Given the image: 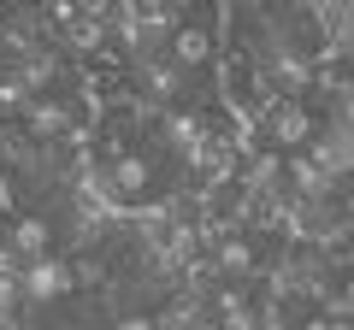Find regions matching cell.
Listing matches in <instances>:
<instances>
[{
	"mask_svg": "<svg viewBox=\"0 0 354 330\" xmlns=\"http://www.w3.org/2000/svg\"><path fill=\"white\" fill-rule=\"evenodd\" d=\"M71 295H83L71 248H53V254H36V260H24V266H18V301H24V313L48 318L53 307H65Z\"/></svg>",
	"mask_w": 354,
	"mask_h": 330,
	"instance_id": "cell-2",
	"label": "cell"
},
{
	"mask_svg": "<svg viewBox=\"0 0 354 330\" xmlns=\"http://www.w3.org/2000/svg\"><path fill=\"white\" fill-rule=\"evenodd\" d=\"M59 248V218L41 213V206H18L12 218H6V260L12 266H24V260L36 254H53Z\"/></svg>",
	"mask_w": 354,
	"mask_h": 330,
	"instance_id": "cell-3",
	"label": "cell"
},
{
	"mask_svg": "<svg viewBox=\"0 0 354 330\" xmlns=\"http://www.w3.org/2000/svg\"><path fill=\"white\" fill-rule=\"evenodd\" d=\"M319 118H325V101H319V95H266L260 113L248 118V130L266 148L290 153V148H307V136L319 130Z\"/></svg>",
	"mask_w": 354,
	"mask_h": 330,
	"instance_id": "cell-1",
	"label": "cell"
},
{
	"mask_svg": "<svg viewBox=\"0 0 354 330\" xmlns=\"http://www.w3.org/2000/svg\"><path fill=\"white\" fill-rule=\"evenodd\" d=\"M24 318V301H18V266L0 254V324H18Z\"/></svg>",
	"mask_w": 354,
	"mask_h": 330,
	"instance_id": "cell-4",
	"label": "cell"
},
{
	"mask_svg": "<svg viewBox=\"0 0 354 330\" xmlns=\"http://www.w3.org/2000/svg\"><path fill=\"white\" fill-rule=\"evenodd\" d=\"M106 330H153V313L148 307H118V313L106 318Z\"/></svg>",
	"mask_w": 354,
	"mask_h": 330,
	"instance_id": "cell-5",
	"label": "cell"
}]
</instances>
